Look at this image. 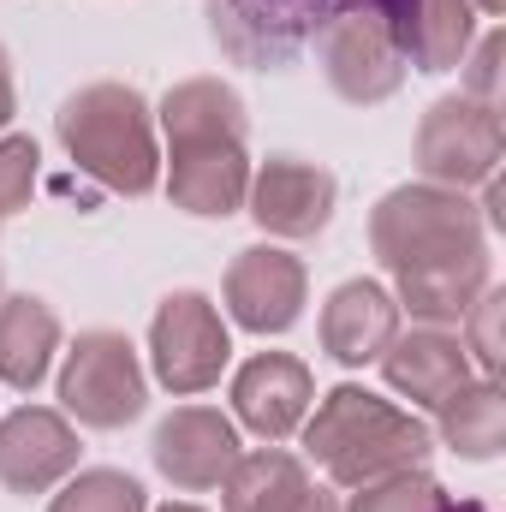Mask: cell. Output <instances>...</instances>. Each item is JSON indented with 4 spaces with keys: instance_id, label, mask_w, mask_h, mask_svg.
I'll use <instances>...</instances> for the list:
<instances>
[{
    "instance_id": "cell-1",
    "label": "cell",
    "mask_w": 506,
    "mask_h": 512,
    "mask_svg": "<svg viewBox=\"0 0 506 512\" xmlns=\"http://www.w3.org/2000/svg\"><path fill=\"white\" fill-rule=\"evenodd\" d=\"M370 245L399 286V304L429 322H465V310L489 286V227L465 191L447 185H399L370 215Z\"/></svg>"
},
{
    "instance_id": "cell-2",
    "label": "cell",
    "mask_w": 506,
    "mask_h": 512,
    "mask_svg": "<svg viewBox=\"0 0 506 512\" xmlns=\"http://www.w3.org/2000/svg\"><path fill=\"white\" fill-rule=\"evenodd\" d=\"M161 131L173 143V173L167 197L191 215H233L245 209L251 191V161H245V102L221 78H191L173 84L161 102Z\"/></svg>"
},
{
    "instance_id": "cell-3",
    "label": "cell",
    "mask_w": 506,
    "mask_h": 512,
    "mask_svg": "<svg viewBox=\"0 0 506 512\" xmlns=\"http://www.w3.org/2000/svg\"><path fill=\"white\" fill-rule=\"evenodd\" d=\"M304 447L340 489H364L393 471L423 465L429 423L399 411L393 399H381L370 387L346 382L316 405V417H304Z\"/></svg>"
},
{
    "instance_id": "cell-4",
    "label": "cell",
    "mask_w": 506,
    "mask_h": 512,
    "mask_svg": "<svg viewBox=\"0 0 506 512\" xmlns=\"http://www.w3.org/2000/svg\"><path fill=\"white\" fill-rule=\"evenodd\" d=\"M60 143L78 161V173H90L96 185H108L120 197H143L161 179L155 120H149V102L131 84H90V90L66 96Z\"/></svg>"
},
{
    "instance_id": "cell-5",
    "label": "cell",
    "mask_w": 506,
    "mask_h": 512,
    "mask_svg": "<svg viewBox=\"0 0 506 512\" xmlns=\"http://www.w3.org/2000/svg\"><path fill=\"white\" fill-rule=\"evenodd\" d=\"M381 0H209V30L239 66H292L334 18Z\"/></svg>"
},
{
    "instance_id": "cell-6",
    "label": "cell",
    "mask_w": 506,
    "mask_h": 512,
    "mask_svg": "<svg viewBox=\"0 0 506 512\" xmlns=\"http://www.w3.org/2000/svg\"><path fill=\"white\" fill-rule=\"evenodd\" d=\"M143 399H149V382L126 334H108V328L78 334L60 370V405L90 429H126L131 417H143Z\"/></svg>"
},
{
    "instance_id": "cell-7",
    "label": "cell",
    "mask_w": 506,
    "mask_h": 512,
    "mask_svg": "<svg viewBox=\"0 0 506 512\" xmlns=\"http://www.w3.org/2000/svg\"><path fill=\"white\" fill-rule=\"evenodd\" d=\"M501 108L477 102V96H441L423 126H417V167L429 185H447V191H465V185H483L495 179L501 167Z\"/></svg>"
},
{
    "instance_id": "cell-8",
    "label": "cell",
    "mask_w": 506,
    "mask_h": 512,
    "mask_svg": "<svg viewBox=\"0 0 506 512\" xmlns=\"http://www.w3.org/2000/svg\"><path fill=\"white\" fill-rule=\"evenodd\" d=\"M227 358H233L227 322H221V310L203 292H173L155 310V322H149V364H155V382L161 387L203 393V387L221 382Z\"/></svg>"
},
{
    "instance_id": "cell-9",
    "label": "cell",
    "mask_w": 506,
    "mask_h": 512,
    "mask_svg": "<svg viewBox=\"0 0 506 512\" xmlns=\"http://www.w3.org/2000/svg\"><path fill=\"white\" fill-rule=\"evenodd\" d=\"M322 72L358 108L387 102L405 84V54H399L393 30L381 18V6H358V12H346L322 30Z\"/></svg>"
},
{
    "instance_id": "cell-10",
    "label": "cell",
    "mask_w": 506,
    "mask_h": 512,
    "mask_svg": "<svg viewBox=\"0 0 506 512\" xmlns=\"http://www.w3.org/2000/svg\"><path fill=\"white\" fill-rule=\"evenodd\" d=\"M149 459L173 489H191V495L221 489L227 471L239 465V429H233V417H221L209 405H179L173 417H161Z\"/></svg>"
},
{
    "instance_id": "cell-11",
    "label": "cell",
    "mask_w": 506,
    "mask_h": 512,
    "mask_svg": "<svg viewBox=\"0 0 506 512\" xmlns=\"http://www.w3.org/2000/svg\"><path fill=\"white\" fill-rule=\"evenodd\" d=\"M334 197H340L334 173L316 161H298V155H274L245 191L251 215L280 239H316L334 221Z\"/></svg>"
},
{
    "instance_id": "cell-12",
    "label": "cell",
    "mask_w": 506,
    "mask_h": 512,
    "mask_svg": "<svg viewBox=\"0 0 506 512\" xmlns=\"http://www.w3.org/2000/svg\"><path fill=\"white\" fill-rule=\"evenodd\" d=\"M227 310L251 334H286L304 310V262L274 245H251L227 268Z\"/></svg>"
},
{
    "instance_id": "cell-13",
    "label": "cell",
    "mask_w": 506,
    "mask_h": 512,
    "mask_svg": "<svg viewBox=\"0 0 506 512\" xmlns=\"http://www.w3.org/2000/svg\"><path fill=\"white\" fill-rule=\"evenodd\" d=\"M78 465V435L60 411L24 405L0 423V489L12 495H42Z\"/></svg>"
},
{
    "instance_id": "cell-14",
    "label": "cell",
    "mask_w": 506,
    "mask_h": 512,
    "mask_svg": "<svg viewBox=\"0 0 506 512\" xmlns=\"http://www.w3.org/2000/svg\"><path fill=\"white\" fill-rule=\"evenodd\" d=\"M310 405H316V382L286 352H256L251 364L233 376V411L262 441H286L310 417Z\"/></svg>"
},
{
    "instance_id": "cell-15",
    "label": "cell",
    "mask_w": 506,
    "mask_h": 512,
    "mask_svg": "<svg viewBox=\"0 0 506 512\" xmlns=\"http://www.w3.org/2000/svg\"><path fill=\"white\" fill-rule=\"evenodd\" d=\"M381 18L417 72H453L477 36V6L471 0H381Z\"/></svg>"
},
{
    "instance_id": "cell-16",
    "label": "cell",
    "mask_w": 506,
    "mask_h": 512,
    "mask_svg": "<svg viewBox=\"0 0 506 512\" xmlns=\"http://www.w3.org/2000/svg\"><path fill=\"white\" fill-rule=\"evenodd\" d=\"M381 376L393 393H405L411 405H441L453 387L471 382V358H465V340L459 334H447V328H411V334H393L387 340V352L376 358Z\"/></svg>"
},
{
    "instance_id": "cell-17",
    "label": "cell",
    "mask_w": 506,
    "mask_h": 512,
    "mask_svg": "<svg viewBox=\"0 0 506 512\" xmlns=\"http://www.w3.org/2000/svg\"><path fill=\"white\" fill-rule=\"evenodd\" d=\"M393 334H399V304H393V292L381 280H346V286H334V298L322 310V346H328V358H340L352 370L376 364Z\"/></svg>"
},
{
    "instance_id": "cell-18",
    "label": "cell",
    "mask_w": 506,
    "mask_h": 512,
    "mask_svg": "<svg viewBox=\"0 0 506 512\" xmlns=\"http://www.w3.org/2000/svg\"><path fill=\"white\" fill-rule=\"evenodd\" d=\"M54 352H60V316L30 292L0 298V382L30 393L48 376Z\"/></svg>"
},
{
    "instance_id": "cell-19",
    "label": "cell",
    "mask_w": 506,
    "mask_h": 512,
    "mask_svg": "<svg viewBox=\"0 0 506 512\" xmlns=\"http://www.w3.org/2000/svg\"><path fill=\"white\" fill-rule=\"evenodd\" d=\"M221 495H227V512H298V501L310 495V477L292 453L262 447V453H239Z\"/></svg>"
},
{
    "instance_id": "cell-20",
    "label": "cell",
    "mask_w": 506,
    "mask_h": 512,
    "mask_svg": "<svg viewBox=\"0 0 506 512\" xmlns=\"http://www.w3.org/2000/svg\"><path fill=\"white\" fill-rule=\"evenodd\" d=\"M441 441L465 459H495L506 441V399H501V382L483 376V382H465L453 387L441 405Z\"/></svg>"
},
{
    "instance_id": "cell-21",
    "label": "cell",
    "mask_w": 506,
    "mask_h": 512,
    "mask_svg": "<svg viewBox=\"0 0 506 512\" xmlns=\"http://www.w3.org/2000/svg\"><path fill=\"white\" fill-rule=\"evenodd\" d=\"M48 512H143V483L126 471H78Z\"/></svg>"
},
{
    "instance_id": "cell-22",
    "label": "cell",
    "mask_w": 506,
    "mask_h": 512,
    "mask_svg": "<svg viewBox=\"0 0 506 512\" xmlns=\"http://www.w3.org/2000/svg\"><path fill=\"white\" fill-rule=\"evenodd\" d=\"M441 507H447L441 483L411 465V471H393V477H381V483H364L346 512H441Z\"/></svg>"
},
{
    "instance_id": "cell-23",
    "label": "cell",
    "mask_w": 506,
    "mask_h": 512,
    "mask_svg": "<svg viewBox=\"0 0 506 512\" xmlns=\"http://www.w3.org/2000/svg\"><path fill=\"white\" fill-rule=\"evenodd\" d=\"M36 137H0V227L30 203V185H36Z\"/></svg>"
},
{
    "instance_id": "cell-24",
    "label": "cell",
    "mask_w": 506,
    "mask_h": 512,
    "mask_svg": "<svg viewBox=\"0 0 506 512\" xmlns=\"http://www.w3.org/2000/svg\"><path fill=\"white\" fill-rule=\"evenodd\" d=\"M501 310H506V292L501 286H483V298L465 310V352H477V364H483V376H495L501 370Z\"/></svg>"
},
{
    "instance_id": "cell-25",
    "label": "cell",
    "mask_w": 506,
    "mask_h": 512,
    "mask_svg": "<svg viewBox=\"0 0 506 512\" xmlns=\"http://www.w3.org/2000/svg\"><path fill=\"white\" fill-rule=\"evenodd\" d=\"M465 96H477V102L501 108V30H489V36L477 42L471 72H465Z\"/></svg>"
},
{
    "instance_id": "cell-26",
    "label": "cell",
    "mask_w": 506,
    "mask_h": 512,
    "mask_svg": "<svg viewBox=\"0 0 506 512\" xmlns=\"http://www.w3.org/2000/svg\"><path fill=\"white\" fill-rule=\"evenodd\" d=\"M12 120V66H6V48H0V126Z\"/></svg>"
},
{
    "instance_id": "cell-27",
    "label": "cell",
    "mask_w": 506,
    "mask_h": 512,
    "mask_svg": "<svg viewBox=\"0 0 506 512\" xmlns=\"http://www.w3.org/2000/svg\"><path fill=\"white\" fill-rule=\"evenodd\" d=\"M298 512H340V501H334V495H322V489H310V495L298 501Z\"/></svg>"
},
{
    "instance_id": "cell-28",
    "label": "cell",
    "mask_w": 506,
    "mask_h": 512,
    "mask_svg": "<svg viewBox=\"0 0 506 512\" xmlns=\"http://www.w3.org/2000/svg\"><path fill=\"white\" fill-rule=\"evenodd\" d=\"M471 6H477V12H489V18H495V12H506V0H471Z\"/></svg>"
},
{
    "instance_id": "cell-29",
    "label": "cell",
    "mask_w": 506,
    "mask_h": 512,
    "mask_svg": "<svg viewBox=\"0 0 506 512\" xmlns=\"http://www.w3.org/2000/svg\"><path fill=\"white\" fill-rule=\"evenodd\" d=\"M441 512H489V507H477V501H459V507H453V501H447Z\"/></svg>"
},
{
    "instance_id": "cell-30",
    "label": "cell",
    "mask_w": 506,
    "mask_h": 512,
    "mask_svg": "<svg viewBox=\"0 0 506 512\" xmlns=\"http://www.w3.org/2000/svg\"><path fill=\"white\" fill-rule=\"evenodd\" d=\"M161 512H203V507H185V501H179V507H161Z\"/></svg>"
}]
</instances>
